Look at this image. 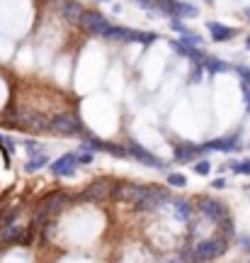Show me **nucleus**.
I'll return each mask as SVG.
<instances>
[{
	"instance_id": "obj_20",
	"label": "nucleus",
	"mask_w": 250,
	"mask_h": 263,
	"mask_svg": "<svg viewBox=\"0 0 250 263\" xmlns=\"http://www.w3.org/2000/svg\"><path fill=\"white\" fill-rule=\"evenodd\" d=\"M25 151L29 154V159H37V156H41V154H47V151H44V146H41L39 141H34V139L25 141Z\"/></svg>"
},
{
	"instance_id": "obj_32",
	"label": "nucleus",
	"mask_w": 250,
	"mask_h": 263,
	"mask_svg": "<svg viewBox=\"0 0 250 263\" xmlns=\"http://www.w3.org/2000/svg\"><path fill=\"white\" fill-rule=\"evenodd\" d=\"M245 47H248V51H250V37H248V39H245Z\"/></svg>"
},
{
	"instance_id": "obj_36",
	"label": "nucleus",
	"mask_w": 250,
	"mask_h": 263,
	"mask_svg": "<svg viewBox=\"0 0 250 263\" xmlns=\"http://www.w3.org/2000/svg\"><path fill=\"white\" fill-rule=\"evenodd\" d=\"M248 190H250V185H248Z\"/></svg>"
},
{
	"instance_id": "obj_21",
	"label": "nucleus",
	"mask_w": 250,
	"mask_h": 263,
	"mask_svg": "<svg viewBox=\"0 0 250 263\" xmlns=\"http://www.w3.org/2000/svg\"><path fill=\"white\" fill-rule=\"evenodd\" d=\"M170 29H173V32H177L180 37H190V34H192V29L187 27L182 20H170Z\"/></svg>"
},
{
	"instance_id": "obj_24",
	"label": "nucleus",
	"mask_w": 250,
	"mask_h": 263,
	"mask_svg": "<svg viewBox=\"0 0 250 263\" xmlns=\"http://www.w3.org/2000/svg\"><path fill=\"white\" fill-rule=\"evenodd\" d=\"M195 173H197V176H209V173H212V163H209L206 159L197 161V163H195Z\"/></svg>"
},
{
	"instance_id": "obj_5",
	"label": "nucleus",
	"mask_w": 250,
	"mask_h": 263,
	"mask_svg": "<svg viewBox=\"0 0 250 263\" xmlns=\"http://www.w3.org/2000/svg\"><path fill=\"white\" fill-rule=\"evenodd\" d=\"M197 210H199V215L206 217V219L214 222L216 227L223 224L226 219H231L228 207L223 205L221 200H214V197H202V200H197Z\"/></svg>"
},
{
	"instance_id": "obj_19",
	"label": "nucleus",
	"mask_w": 250,
	"mask_h": 263,
	"mask_svg": "<svg viewBox=\"0 0 250 263\" xmlns=\"http://www.w3.org/2000/svg\"><path fill=\"white\" fill-rule=\"evenodd\" d=\"M228 168L236 173V176H250V159H243V161H231Z\"/></svg>"
},
{
	"instance_id": "obj_11",
	"label": "nucleus",
	"mask_w": 250,
	"mask_h": 263,
	"mask_svg": "<svg viewBox=\"0 0 250 263\" xmlns=\"http://www.w3.org/2000/svg\"><path fill=\"white\" fill-rule=\"evenodd\" d=\"M143 193V185L141 183H127V180H121V183H114V190H112V200H117V202H136L139 195Z\"/></svg>"
},
{
	"instance_id": "obj_9",
	"label": "nucleus",
	"mask_w": 250,
	"mask_h": 263,
	"mask_svg": "<svg viewBox=\"0 0 250 263\" xmlns=\"http://www.w3.org/2000/svg\"><path fill=\"white\" fill-rule=\"evenodd\" d=\"M80 27H85L90 34H97V37H107L112 29H114V25H112L110 20L105 17L102 12H95V10H88L83 17V25Z\"/></svg>"
},
{
	"instance_id": "obj_33",
	"label": "nucleus",
	"mask_w": 250,
	"mask_h": 263,
	"mask_svg": "<svg viewBox=\"0 0 250 263\" xmlns=\"http://www.w3.org/2000/svg\"><path fill=\"white\" fill-rule=\"evenodd\" d=\"M97 3H107V0H97Z\"/></svg>"
},
{
	"instance_id": "obj_25",
	"label": "nucleus",
	"mask_w": 250,
	"mask_h": 263,
	"mask_svg": "<svg viewBox=\"0 0 250 263\" xmlns=\"http://www.w3.org/2000/svg\"><path fill=\"white\" fill-rule=\"evenodd\" d=\"M204 76V68L202 66H195V71H192V76H190V83H199Z\"/></svg>"
},
{
	"instance_id": "obj_6",
	"label": "nucleus",
	"mask_w": 250,
	"mask_h": 263,
	"mask_svg": "<svg viewBox=\"0 0 250 263\" xmlns=\"http://www.w3.org/2000/svg\"><path fill=\"white\" fill-rule=\"evenodd\" d=\"M112 190H114V183H112V180H107V178L95 180L80 195H75V205H78V202H105V200L112 197Z\"/></svg>"
},
{
	"instance_id": "obj_8",
	"label": "nucleus",
	"mask_w": 250,
	"mask_h": 263,
	"mask_svg": "<svg viewBox=\"0 0 250 263\" xmlns=\"http://www.w3.org/2000/svg\"><path fill=\"white\" fill-rule=\"evenodd\" d=\"M127 149H129V159L139 161V163H143V166H149V168H158V171H165L168 163L163 159H158L156 154H151L149 149H143L141 144H136V141H129L127 144Z\"/></svg>"
},
{
	"instance_id": "obj_2",
	"label": "nucleus",
	"mask_w": 250,
	"mask_h": 263,
	"mask_svg": "<svg viewBox=\"0 0 250 263\" xmlns=\"http://www.w3.org/2000/svg\"><path fill=\"white\" fill-rule=\"evenodd\" d=\"M173 205L170 193L165 188H156V185H143V193L139 195V200L134 202L136 212H156L160 207Z\"/></svg>"
},
{
	"instance_id": "obj_22",
	"label": "nucleus",
	"mask_w": 250,
	"mask_h": 263,
	"mask_svg": "<svg viewBox=\"0 0 250 263\" xmlns=\"http://www.w3.org/2000/svg\"><path fill=\"white\" fill-rule=\"evenodd\" d=\"M233 71L238 73V78H241V83H243V85H248V88H250V68H248V66L238 64V66H233Z\"/></svg>"
},
{
	"instance_id": "obj_30",
	"label": "nucleus",
	"mask_w": 250,
	"mask_h": 263,
	"mask_svg": "<svg viewBox=\"0 0 250 263\" xmlns=\"http://www.w3.org/2000/svg\"><path fill=\"white\" fill-rule=\"evenodd\" d=\"M168 263H185V261H180V258H170Z\"/></svg>"
},
{
	"instance_id": "obj_14",
	"label": "nucleus",
	"mask_w": 250,
	"mask_h": 263,
	"mask_svg": "<svg viewBox=\"0 0 250 263\" xmlns=\"http://www.w3.org/2000/svg\"><path fill=\"white\" fill-rule=\"evenodd\" d=\"M206 151H221V154H233V151H241V137L238 134H231V137H219V139H212L204 144Z\"/></svg>"
},
{
	"instance_id": "obj_23",
	"label": "nucleus",
	"mask_w": 250,
	"mask_h": 263,
	"mask_svg": "<svg viewBox=\"0 0 250 263\" xmlns=\"http://www.w3.org/2000/svg\"><path fill=\"white\" fill-rule=\"evenodd\" d=\"M168 183H170L173 188H185L187 178L182 176V173H168Z\"/></svg>"
},
{
	"instance_id": "obj_13",
	"label": "nucleus",
	"mask_w": 250,
	"mask_h": 263,
	"mask_svg": "<svg viewBox=\"0 0 250 263\" xmlns=\"http://www.w3.org/2000/svg\"><path fill=\"white\" fill-rule=\"evenodd\" d=\"M58 8H61V15H64L71 25H83V17L88 10H83V5L78 0H58Z\"/></svg>"
},
{
	"instance_id": "obj_7",
	"label": "nucleus",
	"mask_w": 250,
	"mask_h": 263,
	"mask_svg": "<svg viewBox=\"0 0 250 263\" xmlns=\"http://www.w3.org/2000/svg\"><path fill=\"white\" fill-rule=\"evenodd\" d=\"M78 168H80V161H78V154H73V151L58 156V159L51 161V166H49V171L54 173L56 178H73Z\"/></svg>"
},
{
	"instance_id": "obj_35",
	"label": "nucleus",
	"mask_w": 250,
	"mask_h": 263,
	"mask_svg": "<svg viewBox=\"0 0 250 263\" xmlns=\"http://www.w3.org/2000/svg\"><path fill=\"white\" fill-rule=\"evenodd\" d=\"M248 146H250V141H248Z\"/></svg>"
},
{
	"instance_id": "obj_4",
	"label": "nucleus",
	"mask_w": 250,
	"mask_h": 263,
	"mask_svg": "<svg viewBox=\"0 0 250 263\" xmlns=\"http://www.w3.org/2000/svg\"><path fill=\"white\" fill-rule=\"evenodd\" d=\"M105 39L119 42V44H143V47H151L158 39V34H153V32H139V29H129V27H117L114 25V29Z\"/></svg>"
},
{
	"instance_id": "obj_10",
	"label": "nucleus",
	"mask_w": 250,
	"mask_h": 263,
	"mask_svg": "<svg viewBox=\"0 0 250 263\" xmlns=\"http://www.w3.org/2000/svg\"><path fill=\"white\" fill-rule=\"evenodd\" d=\"M12 120L17 127H29V129H37V132H51V120L44 117V115L39 112H12Z\"/></svg>"
},
{
	"instance_id": "obj_26",
	"label": "nucleus",
	"mask_w": 250,
	"mask_h": 263,
	"mask_svg": "<svg viewBox=\"0 0 250 263\" xmlns=\"http://www.w3.org/2000/svg\"><path fill=\"white\" fill-rule=\"evenodd\" d=\"M241 93H243V100H245V107H248V112H250V88L241 83Z\"/></svg>"
},
{
	"instance_id": "obj_17",
	"label": "nucleus",
	"mask_w": 250,
	"mask_h": 263,
	"mask_svg": "<svg viewBox=\"0 0 250 263\" xmlns=\"http://www.w3.org/2000/svg\"><path fill=\"white\" fill-rule=\"evenodd\" d=\"M204 71H209V73H226V71H233V66L228 61H223L219 57H206L202 64Z\"/></svg>"
},
{
	"instance_id": "obj_12",
	"label": "nucleus",
	"mask_w": 250,
	"mask_h": 263,
	"mask_svg": "<svg viewBox=\"0 0 250 263\" xmlns=\"http://www.w3.org/2000/svg\"><path fill=\"white\" fill-rule=\"evenodd\" d=\"M202 154H209L206 146H197V144H190V141H182V144H177L175 151H173V159L177 163H190V161H195L197 156H202Z\"/></svg>"
},
{
	"instance_id": "obj_1",
	"label": "nucleus",
	"mask_w": 250,
	"mask_h": 263,
	"mask_svg": "<svg viewBox=\"0 0 250 263\" xmlns=\"http://www.w3.org/2000/svg\"><path fill=\"white\" fill-rule=\"evenodd\" d=\"M228 251V239L226 236H206V239H199L195 244L187 241L182 249H180V261L185 263H209L214 258H219Z\"/></svg>"
},
{
	"instance_id": "obj_29",
	"label": "nucleus",
	"mask_w": 250,
	"mask_h": 263,
	"mask_svg": "<svg viewBox=\"0 0 250 263\" xmlns=\"http://www.w3.org/2000/svg\"><path fill=\"white\" fill-rule=\"evenodd\" d=\"M238 241H241V246L245 249V251H250V236L248 234H241L238 236Z\"/></svg>"
},
{
	"instance_id": "obj_34",
	"label": "nucleus",
	"mask_w": 250,
	"mask_h": 263,
	"mask_svg": "<svg viewBox=\"0 0 250 263\" xmlns=\"http://www.w3.org/2000/svg\"><path fill=\"white\" fill-rule=\"evenodd\" d=\"M204 3H214V0H204Z\"/></svg>"
},
{
	"instance_id": "obj_18",
	"label": "nucleus",
	"mask_w": 250,
	"mask_h": 263,
	"mask_svg": "<svg viewBox=\"0 0 250 263\" xmlns=\"http://www.w3.org/2000/svg\"><path fill=\"white\" fill-rule=\"evenodd\" d=\"M44 166H51V161H49L47 154H41L37 159H29L27 163H25V171H27V173H37V171H41Z\"/></svg>"
},
{
	"instance_id": "obj_31",
	"label": "nucleus",
	"mask_w": 250,
	"mask_h": 263,
	"mask_svg": "<svg viewBox=\"0 0 250 263\" xmlns=\"http://www.w3.org/2000/svg\"><path fill=\"white\" fill-rule=\"evenodd\" d=\"M245 17L250 20V5H248V8H245Z\"/></svg>"
},
{
	"instance_id": "obj_3",
	"label": "nucleus",
	"mask_w": 250,
	"mask_h": 263,
	"mask_svg": "<svg viewBox=\"0 0 250 263\" xmlns=\"http://www.w3.org/2000/svg\"><path fill=\"white\" fill-rule=\"evenodd\" d=\"M90 129H85L83 122L71 112H58L51 117V134H58V137H78L83 139Z\"/></svg>"
},
{
	"instance_id": "obj_16",
	"label": "nucleus",
	"mask_w": 250,
	"mask_h": 263,
	"mask_svg": "<svg viewBox=\"0 0 250 263\" xmlns=\"http://www.w3.org/2000/svg\"><path fill=\"white\" fill-rule=\"evenodd\" d=\"M173 212L180 222H192V215H195V207L190 205V200H173Z\"/></svg>"
},
{
	"instance_id": "obj_27",
	"label": "nucleus",
	"mask_w": 250,
	"mask_h": 263,
	"mask_svg": "<svg viewBox=\"0 0 250 263\" xmlns=\"http://www.w3.org/2000/svg\"><path fill=\"white\" fill-rule=\"evenodd\" d=\"M134 3H139L143 10H151V8H156V0H134Z\"/></svg>"
},
{
	"instance_id": "obj_15",
	"label": "nucleus",
	"mask_w": 250,
	"mask_h": 263,
	"mask_svg": "<svg viewBox=\"0 0 250 263\" xmlns=\"http://www.w3.org/2000/svg\"><path fill=\"white\" fill-rule=\"evenodd\" d=\"M206 29H209V34H212L214 42H228V39H233L238 34L233 27H226L223 22H216V20H209V22H206Z\"/></svg>"
},
{
	"instance_id": "obj_28",
	"label": "nucleus",
	"mask_w": 250,
	"mask_h": 263,
	"mask_svg": "<svg viewBox=\"0 0 250 263\" xmlns=\"http://www.w3.org/2000/svg\"><path fill=\"white\" fill-rule=\"evenodd\" d=\"M212 188H214V190H223V188H226V178H214Z\"/></svg>"
}]
</instances>
